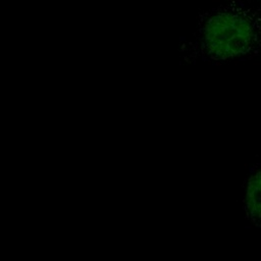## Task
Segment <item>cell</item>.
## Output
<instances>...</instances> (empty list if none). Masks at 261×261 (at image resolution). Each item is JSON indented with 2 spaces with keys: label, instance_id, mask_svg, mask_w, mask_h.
Returning a JSON list of instances; mask_svg holds the SVG:
<instances>
[{
  "label": "cell",
  "instance_id": "6da1fadb",
  "mask_svg": "<svg viewBox=\"0 0 261 261\" xmlns=\"http://www.w3.org/2000/svg\"><path fill=\"white\" fill-rule=\"evenodd\" d=\"M205 55L216 61L252 56L261 51V6L231 3L213 11L201 31Z\"/></svg>",
  "mask_w": 261,
  "mask_h": 261
},
{
  "label": "cell",
  "instance_id": "7a4b0ae2",
  "mask_svg": "<svg viewBox=\"0 0 261 261\" xmlns=\"http://www.w3.org/2000/svg\"><path fill=\"white\" fill-rule=\"evenodd\" d=\"M245 211L248 219L261 226V162L254 166L247 181Z\"/></svg>",
  "mask_w": 261,
  "mask_h": 261
}]
</instances>
